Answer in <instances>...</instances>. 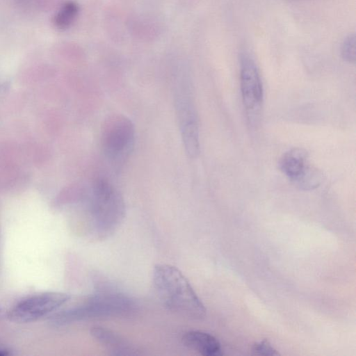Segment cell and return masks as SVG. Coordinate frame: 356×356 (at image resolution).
<instances>
[{
	"label": "cell",
	"instance_id": "obj_1",
	"mask_svg": "<svg viewBox=\"0 0 356 356\" xmlns=\"http://www.w3.org/2000/svg\"><path fill=\"white\" fill-rule=\"evenodd\" d=\"M152 283L159 299L168 310L191 319L200 320L205 316L204 304L177 268L169 264L156 265Z\"/></svg>",
	"mask_w": 356,
	"mask_h": 356
},
{
	"label": "cell",
	"instance_id": "obj_11",
	"mask_svg": "<svg viewBox=\"0 0 356 356\" xmlns=\"http://www.w3.org/2000/svg\"><path fill=\"white\" fill-rule=\"evenodd\" d=\"M323 181L321 172L310 165L293 183L300 189L310 191L318 188Z\"/></svg>",
	"mask_w": 356,
	"mask_h": 356
},
{
	"label": "cell",
	"instance_id": "obj_12",
	"mask_svg": "<svg viewBox=\"0 0 356 356\" xmlns=\"http://www.w3.org/2000/svg\"><path fill=\"white\" fill-rule=\"evenodd\" d=\"M77 13V7L72 2L65 3L54 17V24L58 29H67L73 22Z\"/></svg>",
	"mask_w": 356,
	"mask_h": 356
},
{
	"label": "cell",
	"instance_id": "obj_7",
	"mask_svg": "<svg viewBox=\"0 0 356 356\" xmlns=\"http://www.w3.org/2000/svg\"><path fill=\"white\" fill-rule=\"evenodd\" d=\"M240 86L247 112L250 115L256 114L263 102V85L254 61L247 55L242 56L241 58Z\"/></svg>",
	"mask_w": 356,
	"mask_h": 356
},
{
	"label": "cell",
	"instance_id": "obj_5",
	"mask_svg": "<svg viewBox=\"0 0 356 356\" xmlns=\"http://www.w3.org/2000/svg\"><path fill=\"white\" fill-rule=\"evenodd\" d=\"M175 103L185 150L190 157L195 158L200 153L199 123L191 89L187 83L176 88Z\"/></svg>",
	"mask_w": 356,
	"mask_h": 356
},
{
	"label": "cell",
	"instance_id": "obj_3",
	"mask_svg": "<svg viewBox=\"0 0 356 356\" xmlns=\"http://www.w3.org/2000/svg\"><path fill=\"white\" fill-rule=\"evenodd\" d=\"M137 310L131 297L115 291H100L83 297L76 304L54 316L51 322L65 325L98 318L127 316Z\"/></svg>",
	"mask_w": 356,
	"mask_h": 356
},
{
	"label": "cell",
	"instance_id": "obj_4",
	"mask_svg": "<svg viewBox=\"0 0 356 356\" xmlns=\"http://www.w3.org/2000/svg\"><path fill=\"white\" fill-rule=\"evenodd\" d=\"M100 141L102 152L110 161L117 164L123 163L134 145L133 122L122 114L108 116L102 127Z\"/></svg>",
	"mask_w": 356,
	"mask_h": 356
},
{
	"label": "cell",
	"instance_id": "obj_6",
	"mask_svg": "<svg viewBox=\"0 0 356 356\" xmlns=\"http://www.w3.org/2000/svg\"><path fill=\"white\" fill-rule=\"evenodd\" d=\"M70 296L61 292H45L22 300L7 314L13 322L26 323L35 321L65 305Z\"/></svg>",
	"mask_w": 356,
	"mask_h": 356
},
{
	"label": "cell",
	"instance_id": "obj_8",
	"mask_svg": "<svg viewBox=\"0 0 356 356\" xmlns=\"http://www.w3.org/2000/svg\"><path fill=\"white\" fill-rule=\"evenodd\" d=\"M182 342L186 347L204 356L222 355L221 346L217 339L204 331L191 330L186 332L182 337Z\"/></svg>",
	"mask_w": 356,
	"mask_h": 356
},
{
	"label": "cell",
	"instance_id": "obj_14",
	"mask_svg": "<svg viewBox=\"0 0 356 356\" xmlns=\"http://www.w3.org/2000/svg\"><path fill=\"white\" fill-rule=\"evenodd\" d=\"M253 352L257 355L265 356L278 355L279 353L267 340L260 341L253 346Z\"/></svg>",
	"mask_w": 356,
	"mask_h": 356
},
{
	"label": "cell",
	"instance_id": "obj_10",
	"mask_svg": "<svg viewBox=\"0 0 356 356\" xmlns=\"http://www.w3.org/2000/svg\"><path fill=\"white\" fill-rule=\"evenodd\" d=\"M307 154L302 148H293L281 158L280 167L282 172L294 181L308 167Z\"/></svg>",
	"mask_w": 356,
	"mask_h": 356
},
{
	"label": "cell",
	"instance_id": "obj_13",
	"mask_svg": "<svg viewBox=\"0 0 356 356\" xmlns=\"http://www.w3.org/2000/svg\"><path fill=\"white\" fill-rule=\"evenodd\" d=\"M355 37L349 35L344 40L341 47V54L344 60L349 63L355 62Z\"/></svg>",
	"mask_w": 356,
	"mask_h": 356
},
{
	"label": "cell",
	"instance_id": "obj_2",
	"mask_svg": "<svg viewBox=\"0 0 356 356\" xmlns=\"http://www.w3.org/2000/svg\"><path fill=\"white\" fill-rule=\"evenodd\" d=\"M89 231L96 239H104L120 226L125 214L122 195L109 181L95 179L88 194Z\"/></svg>",
	"mask_w": 356,
	"mask_h": 356
},
{
	"label": "cell",
	"instance_id": "obj_9",
	"mask_svg": "<svg viewBox=\"0 0 356 356\" xmlns=\"http://www.w3.org/2000/svg\"><path fill=\"white\" fill-rule=\"evenodd\" d=\"M91 336L116 355H134L136 350L120 335L109 329L94 327L90 330Z\"/></svg>",
	"mask_w": 356,
	"mask_h": 356
}]
</instances>
